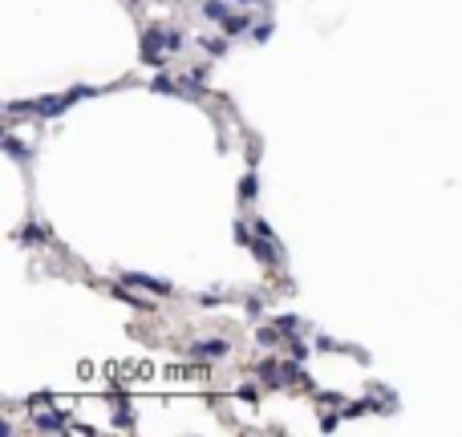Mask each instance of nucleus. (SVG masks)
I'll return each instance as SVG.
<instances>
[{
	"label": "nucleus",
	"mask_w": 462,
	"mask_h": 437,
	"mask_svg": "<svg viewBox=\"0 0 462 437\" xmlns=\"http://www.w3.org/2000/svg\"><path fill=\"white\" fill-rule=\"evenodd\" d=\"M93 93L90 86H77L73 93H61V97H37V101H12L8 105V114H37V118H53V114H61V110H69L77 97H86Z\"/></svg>",
	"instance_id": "1"
},
{
	"label": "nucleus",
	"mask_w": 462,
	"mask_h": 437,
	"mask_svg": "<svg viewBox=\"0 0 462 437\" xmlns=\"http://www.w3.org/2000/svg\"><path fill=\"white\" fill-rule=\"evenodd\" d=\"M252 231H256V243H252L256 260H264V263H280V243H276V235H272V227L256 218V227H252Z\"/></svg>",
	"instance_id": "2"
},
{
	"label": "nucleus",
	"mask_w": 462,
	"mask_h": 437,
	"mask_svg": "<svg viewBox=\"0 0 462 437\" xmlns=\"http://www.w3.org/2000/svg\"><path fill=\"white\" fill-rule=\"evenodd\" d=\"M167 37H162V25H154V29H146L142 33V61H150V65H162L167 61Z\"/></svg>",
	"instance_id": "3"
},
{
	"label": "nucleus",
	"mask_w": 462,
	"mask_h": 437,
	"mask_svg": "<svg viewBox=\"0 0 462 437\" xmlns=\"http://www.w3.org/2000/svg\"><path fill=\"white\" fill-rule=\"evenodd\" d=\"M228 352H231V345L223 336H207V340H195V345H191V356H195V360H223Z\"/></svg>",
	"instance_id": "4"
},
{
	"label": "nucleus",
	"mask_w": 462,
	"mask_h": 437,
	"mask_svg": "<svg viewBox=\"0 0 462 437\" xmlns=\"http://www.w3.org/2000/svg\"><path fill=\"white\" fill-rule=\"evenodd\" d=\"M122 279H126V284H134V288H146V292H154V296H171V292H175V284H171V279H158V275H142V271H126Z\"/></svg>",
	"instance_id": "5"
},
{
	"label": "nucleus",
	"mask_w": 462,
	"mask_h": 437,
	"mask_svg": "<svg viewBox=\"0 0 462 437\" xmlns=\"http://www.w3.org/2000/svg\"><path fill=\"white\" fill-rule=\"evenodd\" d=\"M33 421H37L41 429H65V425H69V417H65L61 409H45V413H37Z\"/></svg>",
	"instance_id": "6"
},
{
	"label": "nucleus",
	"mask_w": 462,
	"mask_h": 437,
	"mask_svg": "<svg viewBox=\"0 0 462 437\" xmlns=\"http://www.w3.org/2000/svg\"><path fill=\"white\" fill-rule=\"evenodd\" d=\"M219 25H223V33H228V37H235V33H243V29L252 25V16H247V12H228Z\"/></svg>",
	"instance_id": "7"
},
{
	"label": "nucleus",
	"mask_w": 462,
	"mask_h": 437,
	"mask_svg": "<svg viewBox=\"0 0 462 437\" xmlns=\"http://www.w3.org/2000/svg\"><path fill=\"white\" fill-rule=\"evenodd\" d=\"M260 377H264V381H268V385H284V381H280V377H288V373H284V369H280L276 360H264V364H260Z\"/></svg>",
	"instance_id": "8"
},
{
	"label": "nucleus",
	"mask_w": 462,
	"mask_h": 437,
	"mask_svg": "<svg viewBox=\"0 0 462 437\" xmlns=\"http://www.w3.org/2000/svg\"><path fill=\"white\" fill-rule=\"evenodd\" d=\"M203 12H207L211 21H223V16H228V0H203Z\"/></svg>",
	"instance_id": "9"
},
{
	"label": "nucleus",
	"mask_w": 462,
	"mask_h": 437,
	"mask_svg": "<svg viewBox=\"0 0 462 437\" xmlns=\"http://www.w3.org/2000/svg\"><path fill=\"white\" fill-rule=\"evenodd\" d=\"M276 328L284 332V336H296V332H300V316H280Z\"/></svg>",
	"instance_id": "10"
},
{
	"label": "nucleus",
	"mask_w": 462,
	"mask_h": 437,
	"mask_svg": "<svg viewBox=\"0 0 462 437\" xmlns=\"http://www.w3.org/2000/svg\"><path fill=\"white\" fill-rule=\"evenodd\" d=\"M4 146H8V154H12L16 162H25V158H29V150H25V146H21V142H16L12 134H4Z\"/></svg>",
	"instance_id": "11"
},
{
	"label": "nucleus",
	"mask_w": 462,
	"mask_h": 437,
	"mask_svg": "<svg viewBox=\"0 0 462 437\" xmlns=\"http://www.w3.org/2000/svg\"><path fill=\"white\" fill-rule=\"evenodd\" d=\"M154 93H183V89L175 86V82H171L167 73H158V77H154Z\"/></svg>",
	"instance_id": "12"
},
{
	"label": "nucleus",
	"mask_w": 462,
	"mask_h": 437,
	"mask_svg": "<svg viewBox=\"0 0 462 437\" xmlns=\"http://www.w3.org/2000/svg\"><path fill=\"white\" fill-rule=\"evenodd\" d=\"M21 239H25V243H41V239H45V231H41L37 223H29V227L21 231Z\"/></svg>",
	"instance_id": "13"
},
{
	"label": "nucleus",
	"mask_w": 462,
	"mask_h": 437,
	"mask_svg": "<svg viewBox=\"0 0 462 437\" xmlns=\"http://www.w3.org/2000/svg\"><path fill=\"white\" fill-rule=\"evenodd\" d=\"M239 195H243V199H252V195H256V175H247L243 182H239Z\"/></svg>",
	"instance_id": "14"
},
{
	"label": "nucleus",
	"mask_w": 462,
	"mask_h": 437,
	"mask_svg": "<svg viewBox=\"0 0 462 437\" xmlns=\"http://www.w3.org/2000/svg\"><path fill=\"white\" fill-rule=\"evenodd\" d=\"M317 349H324V352H341V345H337L332 336H321V340H317Z\"/></svg>",
	"instance_id": "15"
},
{
	"label": "nucleus",
	"mask_w": 462,
	"mask_h": 437,
	"mask_svg": "<svg viewBox=\"0 0 462 437\" xmlns=\"http://www.w3.org/2000/svg\"><path fill=\"white\" fill-rule=\"evenodd\" d=\"M288 349H292V356H296V360H304V356H308V349H304L296 336H292V345H288Z\"/></svg>",
	"instance_id": "16"
},
{
	"label": "nucleus",
	"mask_w": 462,
	"mask_h": 437,
	"mask_svg": "<svg viewBox=\"0 0 462 437\" xmlns=\"http://www.w3.org/2000/svg\"><path fill=\"white\" fill-rule=\"evenodd\" d=\"M118 425H134V413H130V409H126V405H122V409H118Z\"/></svg>",
	"instance_id": "17"
},
{
	"label": "nucleus",
	"mask_w": 462,
	"mask_h": 437,
	"mask_svg": "<svg viewBox=\"0 0 462 437\" xmlns=\"http://www.w3.org/2000/svg\"><path fill=\"white\" fill-rule=\"evenodd\" d=\"M243 4H260V0H243Z\"/></svg>",
	"instance_id": "18"
}]
</instances>
